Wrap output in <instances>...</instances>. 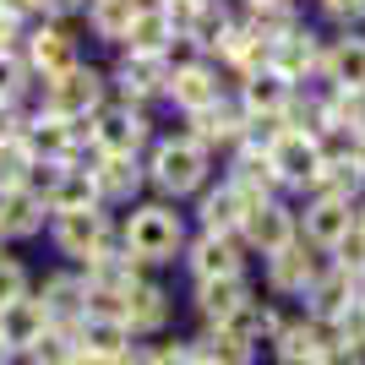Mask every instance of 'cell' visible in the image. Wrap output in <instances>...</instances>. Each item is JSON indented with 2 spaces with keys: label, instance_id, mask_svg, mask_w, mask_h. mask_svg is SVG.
<instances>
[{
  "label": "cell",
  "instance_id": "obj_1",
  "mask_svg": "<svg viewBox=\"0 0 365 365\" xmlns=\"http://www.w3.org/2000/svg\"><path fill=\"white\" fill-rule=\"evenodd\" d=\"M120 245H125V257L142 262V267H169L175 257H185V224H180L175 207L148 202V207H137V213L125 218Z\"/></svg>",
  "mask_w": 365,
  "mask_h": 365
},
{
  "label": "cell",
  "instance_id": "obj_2",
  "mask_svg": "<svg viewBox=\"0 0 365 365\" xmlns=\"http://www.w3.org/2000/svg\"><path fill=\"white\" fill-rule=\"evenodd\" d=\"M207 175H213V153L202 148V142H191V137L158 142L153 158H148V180L158 185L164 197H191V191L207 185Z\"/></svg>",
  "mask_w": 365,
  "mask_h": 365
},
{
  "label": "cell",
  "instance_id": "obj_3",
  "mask_svg": "<svg viewBox=\"0 0 365 365\" xmlns=\"http://www.w3.org/2000/svg\"><path fill=\"white\" fill-rule=\"evenodd\" d=\"M44 109L61 115V120H93V115L104 109V76L93 71V66H71V71L49 76Z\"/></svg>",
  "mask_w": 365,
  "mask_h": 365
},
{
  "label": "cell",
  "instance_id": "obj_4",
  "mask_svg": "<svg viewBox=\"0 0 365 365\" xmlns=\"http://www.w3.org/2000/svg\"><path fill=\"white\" fill-rule=\"evenodd\" d=\"M322 273H327V257H322L311 240H294V245H284L278 257H267V294H278V300H305Z\"/></svg>",
  "mask_w": 365,
  "mask_h": 365
},
{
  "label": "cell",
  "instance_id": "obj_5",
  "mask_svg": "<svg viewBox=\"0 0 365 365\" xmlns=\"http://www.w3.org/2000/svg\"><path fill=\"white\" fill-rule=\"evenodd\" d=\"M333 344H338L333 322H322V317H311V311H300V317H284V327H278V338L267 344V354H273L278 365H317Z\"/></svg>",
  "mask_w": 365,
  "mask_h": 365
},
{
  "label": "cell",
  "instance_id": "obj_6",
  "mask_svg": "<svg viewBox=\"0 0 365 365\" xmlns=\"http://www.w3.org/2000/svg\"><path fill=\"white\" fill-rule=\"evenodd\" d=\"M300 240V218L284 207V202H251V213H245V224H240V245L245 251H257L262 262L267 257H278L284 245H294Z\"/></svg>",
  "mask_w": 365,
  "mask_h": 365
},
{
  "label": "cell",
  "instance_id": "obj_7",
  "mask_svg": "<svg viewBox=\"0 0 365 365\" xmlns=\"http://www.w3.org/2000/svg\"><path fill=\"white\" fill-rule=\"evenodd\" d=\"M267 164H273V180L278 185L305 191V185L322 180V142L311 137V131H284V137L267 148Z\"/></svg>",
  "mask_w": 365,
  "mask_h": 365
},
{
  "label": "cell",
  "instance_id": "obj_8",
  "mask_svg": "<svg viewBox=\"0 0 365 365\" xmlns=\"http://www.w3.org/2000/svg\"><path fill=\"white\" fill-rule=\"evenodd\" d=\"M185 273H191V284H207V278H240L245 273V245L240 235H207L202 229L197 240L185 245Z\"/></svg>",
  "mask_w": 365,
  "mask_h": 365
},
{
  "label": "cell",
  "instance_id": "obj_9",
  "mask_svg": "<svg viewBox=\"0 0 365 365\" xmlns=\"http://www.w3.org/2000/svg\"><path fill=\"white\" fill-rule=\"evenodd\" d=\"M88 142L98 153H131L137 158V148L148 142V115H142L137 104H104L98 115L88 120Z\"/></svg>",
  "mask_w": 365,
  "mask_h": 365
},
{
  "label": "cell",
  "instance_id": "obj_10",
  "mask_svg": "<svg viewBox=\"0 0 365 365\" xmlns=\"http://www.w3.org/2000/svg\"><path fill=\"white\" fill-rule=\"evenodd\" d=\"M109 245H115V229H109V218L93 207V213H61L55 218V251L71 262H82L88 267L93 257H104Z\"/></svg>",
  "mask_w": 365,
  "mask_h": 365
},
{
  "label": "cell",
  "instance_id": "obj_11",
  "mask_svg": "<svg viewBox=\"0 0 365 365\" xmlns=\"http://www.w3.org/2000/svg\"><path fill=\"white\" fill-rule=\"evenodd\" d=\"M169 104L180 109V115H202V109H213L224 98V82H218V66L207 61H191V66H175L169 71Z\"/></svg>",
  "mask_w": 365,
  "mask_h": 365
},
{
  "label": "cell",
  "instance_id": "obj_12",
  "mask_svg": "<svg viewBox=\"0 0 365 365\" xmlns=\"http://www.w3.org/2000/svg\"><path fill=\"white\" fill-rule=\"evenodd\" d=\"M322 55H327V49H322V38H317L311 28H300V22H294L284 38H273V61H267V66H273L289 88H300L305 76L322 71Z\"/></svg>",
  "mask_w": 365,
  "mask_h": 365
},
{
  "label": "cell",
  "instance_id": "obj_13",
  "mask_svg": "<svg viewBox=\"0 0 365 365\" xmlns=\"http://www.w3.org/2000/svg\"><path fill=\"white\" fill-rule=\"evenodd\" d=\"M354 224H360V218H354L349 197H311V207H305V218H300V240H311L317 251H333Z\"/></svg>",
  "mask_w": 365,
  "mask_h": 365
},
{
  "label": "cell",
  "instance_id": "obj_14",
  "mask_svg": "<svg viewBox=\"0 0 365 365\" xmlns=\"http://www.w3.org/2000/svg\"><path fill=\"white\" fill-rule=\"evenodd\" d=\"M169 322H175V294H169L164 284L142 278L137 289H131V300H125V327H131V338H164Z\"/></svg>",
  "mask_w": 365,
  "mask_h": 365
},
{
  "label": "cell",
  "instance_id": "obj_15",
  "mask_svg": "<svg viewBox=\"0 0 365 365\" xmlns=\"http://www.w3.org/2000/svg\"><path fill=\"white\" fill-rule=\"evenodd\" d=\"M251 278H207V284H191V311L202 317V327H224L245 300H251Z\"/></svg>",
  "mask_w": 365,
  "mask_h": 365
},
{
  "label": "cell",
  "instance_id": "obj_16",
  "mask_svg": "<svg viewBox=\"0 0 365 365\" xmlns=\"http://www.w3.org/2000/svg\"><path fill=\"white\" fill-rule=\"evenodd\" d=\"M33 300L44 305L49 327H76V322L88 317V284H82V273H49L44 289L33 294Z\"/></svg>",
  "mask_w": 365,
  "mask_h": 365
},
{
  "label": "cell",
  "instance_id": "obj_17",
  "mask_svg": "<svg viewBox=\"0 0 365 365\" xmlns=\"http://www.w3.org/2000/svg\"><path fill=\"white\" fill-rule=\"evenodd\" d=\"M185 120H191V131H185V137L202 142L207 153H213V148H240V137H245V109L235 104V98H218L213 109L185 115Z\"/></svg>",
  "mask_w": 365,
  "mask_h": 365
},
{
  "label": "cell",
  "instance_id": "obj_18",
  "mask_svg": "<svg viewBox=\"0 0 365 365\" xmlns=\"http://www.w3.org/2000/svg\"><path fill=\"white\" fill-rule=\"evenodd\" d=\"M44 333H49V317H44V305L33 300V294L0 311V349L6 354H28Z\"/></svg>",
  "mask_w": 365,
  "mask_h": 365
},
{
  "label": "cell",
  "instance_id": "obj_19",
  "mask_svg": "<svg viewBox=\"0 0 365 365\" xmlns=\"http://www.w3.org/2000/svg\"><path fill=\"white\" fill-rule=\"evenodd\" d=\"M115 82H120L125 104H142V98H158L169 88V61L164 55H125L115 66Z\"/></svg>",
  "mask_w": 365,
  "mask_h": 365
},
{
  "label": "cell",
  "instance_id": "obj_20",
  "mask_svg": "<svg viewBox=\"0 0 365 365\" xmlns=\"http://www.w3.org/2000/svg\"><path fill=\"white\" fill-rule=\"evenodd\" d=\"M322 71H327V82H333L338 93H365V38L360 33L333 38L327 55H322Z\"/></svg>",
  "mask_w": 365,
  "mask_h": 365
},
{
  "label": "cell",
  "instance_id": "obj_21",
  "mask_svg": "<svg viewBox=\"0 0 365 365\" xmlns=\"http://www.w3.org/2000/svg\"><path fill=\"white\" fill-rule=\"evenodd\" d=\"M224 327H229L235 338H240V344H251V349L262 354V349H267V344L278 338V327H284V311H278L273 300H262V294H251V300H245L240 311H235V317L224 322Z\"/></svg>",
  "mask_w": 365,
  "mask_h": 365
},
{
  "label": "cell",
  "instance_id": "obj_22",
  "mask_svg": "<svg viewBox=\"0 0 365 365\" xmlns=\"http://www.w3.org/2000/svg\"><path fill=\"white\" fill-rule=\"evenodd\" d=\"M71 338H76V349H88V354H104V360H120L137 338H131V327H125L120 317H82L71 327Z\"/></svg>",
  "mask_w": 365,
  "mask_h": 365
},
{
  "label": "cell",
  "instance_id": "obj_23",
  "mask_svg": "<svg viewBox=\"0 0 365 365\" xmlns=\"http://www.w3.org/2000/svg\"><path fill=\"white\" fill-rule=\"evenodd\" d=\"M289 98H294V88L273 71V66H262V71H251L240 82V109L245 115H284Z\"/></svg>",
  "mask_w": 365,
  "mask_h": 365
},
{
  "label": "cell",
  "instance_id": "obj_24",
  "mask_svg": "<svg viewBox=\"0 0 365 365\" xmlns=\"http://www.w3.org/2000/svg\"><path fill=\"white\" fill-rule=\"evenodd\" d=\"M349 305H354V278L344 273V267H333V262H327V273H322L317 284H311V294H305V311H311V317H322V322H338Z\"/></svg>",
  "mask_w": 365,
  "mask_h": 365
},
{
  "label": "cell",
  "instance_id": "obj_25",
  "mask_svg": "<svg viewBox=\"0 0 365 365\" xmlns=\"http://www.w3.org/2000/svg\"><path fill=\"white\" fill-rule=\"evenodd\" d=\"M44 202L33 197L28 185H22V191H0V240H6V235H11V240H28V235H38V229H44Z\"/></svg>",
  "mask_w": 365,
  "mask_h": 365
},
{
  "label": "cell",
  "instance_id": "obj_26",
  "mask_svg": "<svg viewBox=\"0 0 365 365\" xmlns=\"http://www.w3.org/2000/svg\"><path fill=\"white\" fill-rule=\"evenodd\" d=\"M93 185L104 202H131V191L142 185V164L131 153H98V169H93Z\"/></svg>",
  "mask_w": 365,
  "mask_h": 365
},
{
  "label": "cell",
  "instance_id": "obj_27",
  "mask_svg": "<svg viewBox=\"0 0 365 365\" xmlns=\"http://www.w3.org/2000/svg\"><path fill=\"white\" fill-rule=\"evenodd\" d=\"M224 185H235L245 202H267L273 197V164H267V153H257V148H240L235 153V164H229V180Z\"/></svg>",
  "mask_w": 365,
  "mask_h": 365
},
{
  "label": "cell",
  "instance_id": "obj_28",
  "mask_svg": "<svg viewBox=\"0 0 365 365\" xmlns=\"http://www.w3.org/2000/svg\"><path fill=\"white\" fill-rule=\"evenodd\" d=\"M98 185H93V169H76L66 164L61 169V180H55V191H49V213L61 218V213H93L98 207Z\"/></svg>",
  "mask_w": 365,
  "mask_h": 365
},
{
  "label": "cell",
  "instance_id": "obj_29",
  "mask_svg": "<svg viewBox=\"0 0 365 365\" xmlns=\"http://www.w3.org/2000/svg\"><path fill=\"white\" fill-rule=\"evenodd\" d=\"M28 55H33V66L44 71V82H49V76H61V71H71V66H82L66 28H38V33L28 38Z\"/></svg>",
  "mask_w": 365,
  "mask_h": 365
},
{
  "label": "cell",
  "instance_id": "obj_30",
  "mask_svg": "<svg viewBox=\"0 0 365 365\" xmlns=\"http://www.w3.org/2000/svg\"><path fill=\"white\" fill-rule=\"evenodd\" d=\"M245 213H251V202H245L235 185H218V191L202 197V229H207V235H240Z\"/></svg>",
  "mask_w": 365,
  "mask_h": 365
},
{
  "label": "cell",
  "instance_id": "obj_31",
  "mask_svg": "<svg viewBox=\"0 0 365 365\" xmlns=\"http://www.w3.org/2000/svg\"><path fill=\"white\" fill-rule=\"evenodd\" d=\"M175 44V22L169 11H137L131 33H125V55H164Z\"/></svg>",
  "mask_w": 365,
  "mask_h": 365
},
{
  "label": "cell",
  "instance_id": "obj_32",
  "mask_svg": "<svg viewBox=\"0 0 365 365\" xmlns=\"http://www.w3.org/2000/svg\"><path fill=\"white\" fill-rule=\"evenodd\" d=\"M197 354L207 365H257L262 360V354L251 349V344H240L229 327H202V333H197Z\"/></svg>",
  "mask_w": 365,
  "mask_h": 365
},
{
  "label": "cell",
  "instance_id": "obj_33",
  "mask_svg": "<svg viewBox=\"0 0 365 365\" xmlns=\"http://www.w3.org/2000/svg\"><path fill=\"white\" fill-rule=\"evenodd\" d=\"M88 22H93L98 38L125 44V33H131V22H137V6H131V0H88Z\"/></svg>",
  "mask_w": 365,
  "mask_h": 365
},
{
  "label": "cell",
  "instance_id": "obj_34",
  "mask_svg": "<svg viewBox=\"0 0 365 365\" xmlns=\"http://www.w3.org/2000/svg\"><path fill=\"white\" fill-rule=\"evenodd\" d=\"M33 175V153L22 148V137L0 142V191H22Z\"/></svg>",
  "mask_w": 365,
  "mask_h": 365
},
{
  "label": "cell",
  "instance_id": "obj_35",
  "mask_svg": "<svg viewBox=\"0 0 365 365\" xmlns=\"http://www.w3.org/2000/svg\"><path fill=\"white\" fill-rule=\"evenodd\" d=\"M71 354H76L71 327H49V333H44V338H38V344L28 349V360H33V365H66Z\"/></svg>",
  "mask_w": 365,
  "mask_h": 365
},
{
  "label": "cell",
  "instance_id": "obj_36",
  "mask_svg": "<svg viewBox=\"0 0 365 365\" xmlns=\"http://www.w3.org/2000/svg\"><path fill=\"white\" fill-rule=\"evenodd\" d=\"M327 262H333V267H344L349 278H354V273H365V229L354 224L349 235H344V240H338L333 251H327Z\"/></svg>",
  "mask_w": 365,
  "mask_h": 365
},
{
  "label": "cell",
  "instance_id": "obj_37",
  "mask_svg": "<svg viewBox=\"0 0 365 365\" xmlns=\"http://www.w3.org/2000/svg\"><path fill=\"white\" fill-rule=\"evenodd\" d=\"M333 333H338V344H344V349L365 354V305H360V300H354L349 311H344V317L333 322Z\"/></svg>",
  "mask_w": 365,
  "mask_h": 365
},
{
  "label": "cell",
  "instance_id": "obj_38",
  "mask_svg": "<svg viewBox=\"0 0 365 365\" xmlns=\"http://www.w3.org/2000/svg\"><path fill=\"white\" fill-rule=\"evenodd\" d=\"M28 273H22V262H11V257H0V311L6 305H16V300H28Z\"/></svg>",
  "mask_w": 365,
  "mask_h": 365
},
{
  "label": "cell",
  "instance_id": "obj_39",
  "mask_svg": "<svg viewBox=\"0 0 365 365\" xmlns=\"http://www.w3.org/2000/svg\"><path fill=\"white\" fill-rule=\"evenodd\" d=\"M153 360L158 365H197L202 354H197V338H158V344H153Z\"/></svg>",
  "mask_w": 365,
  "mask_h": 365
},
{
  "label": "cell",
  "instance_id": "obj_40",
  "mask_svg": "<svg viewBox=\"0 0 365 365\" xmlns=\"http://www.w3.org/2000/svg\"><path fill=\"white\" fill-rule=\"evenodd\" d=\"M22 88H28V66L16 55H0V104H11Z\"/></svg>",
  "mask_w": 365,
  "mask_h": 365
},
{
  "label": "cell",
  "instance_id": "obj_41",
  "mask_svg": "<svg viewBox=\"0 0 365 365\" xmlns=\"http://www.w3.org/2000/svg\"><path fill=\"white\" fill-rule=\"evenodd\" d=\"M322 11L349 28V22H360V16H365V0H322Z\"/></svg>",
  "mask_w": 365,
  "mask_h": 365
},
{
  "label": "cell",
  "instance_id": "obj_42",
  "mask_svg": "<svg viewBox=\"0 0 365 365\" xmlns=\"http://www.w3.org/2000/svg\"><path fill=\"white\" fill-rule=\"evenodd\" d=\"M16 33H22V16L0 11V55H11V49H16Z\"/></svg>",
  "mask_w": 365,
  "mask_h": 365
},
{
  "label": "cell",
  "instance_id": "obj_43",
  "mask_svg": "<svg viewBox=\"0 0 365 365\" xmlns=\"http://www.w3.org/2000/svg\"><path fill=\"white\" fill-rule=\"evenodd\" d=\"M317 365H365V354H354V349H344V344H333V349L322 354Z\"/></svg>",
  "mask_w": 365,
  "mask_h": 365
},
{
  "label": "cell",
  "instance_id": "obj_44",
  "mask_svg": "<svg viewBox=\"0 0 365 365\" xmlns=\"http://www.w3.org/2000/svg\"><path fill=\"white\" fill-rule=\"evenodd\" d=\"M115 365H158V360H153V344H131Z\"/></svg>",
  "mask_w": 365,
  "mask_h": 365
},
{
  "label": "cell",
  "instance_id": "obj_45",
  "mask_svg": "<svg viewBox=\"0 0 365 365\" xmlns=\"http://www.w3.org/2000/svg\"><path fill=\"white\" fill-rule=\"evenodd\" d=\"M11 137H22V125H16L11 104H0V142H11Z\"/></svg>",
  "mask_w": 365,
  "mask_h": 365
},
{
  "label": "cell",
  "instance_id": "obj_46",
  "mask_svg": "<svg viewBox=\"0 0 365 365\" xmlns=\"http://www.w3.org/2000/svg\"><path fill=\"white\" fill-rule=\"evenodd\" d=\"M76 6H88V0H38V11H76Z\"/></svg>",
  "mask_w": 365,
  "mask_h": 365
},
{
  "label": "cell",
  "instance_id": "obj_47",
  "mask_svg": "<svg viewBox=\"0 0 365 365\" xmlns=\"http://www.w3.org/2000/svg\"><path fill=\"white\" fill-rule=\"evenodd\" d=\"M0 11H11V16H22V11H38V0H0Z\"/></svg>",
  "mask_w": 365,
  "mask_h": 365
},
{
  "label": "cell",
  "instance_id": "obj_48",
  "mask_svg": "<svg viewBox=\"0 0 365 365\" xmlns=\"http://www.w3.org/2000/svg\"><path fill=\"white\" fill-rule=\"evenodd\" d=\"M66 365H115V360H104V354H88V349H76Z\"/></svg>",
  "mask_w": 365,
  "mask_h": 365
},
{
  "label": "cell",
  "instance_id": "obj_49",
  "mask_svg": "<svg viewBox=\"0 0 365 365\" xmlns=\"http://www.w3.org/2000/svg\"><path fill=\"white\" fill-rule=\"evenodd\" d=\"M354 164H360V175H365V131L354 137Z\"/></svg>",
  "mask_w": 365,
  "mask_h": 365
},
{
  "label": "cell",
  "instance_id": "obj_50",
  "mask_svg": "<svg viewBox=\"0 0 365 365\" xmlns=\"http://www.w3.org/2000/svg\"><path fill=\"white\" fill-rule=\"evenodd\" d=\"M354 300L365 305V273H354Z\"/></svg>",
  "mask_w": 365,
  "mask_h": 365
},
{
  "label": "cell",
  "instance_id": "obj_51",
  "mask_svg": "<svg viewBox=\"0 0 365 365\" xmlns=\"http://www.w3.org/2000/svg\"><path fill=\"white\" fill-rule=\"evenodd\" d=\"M354 218H360V229H365V202H354Z\"/></svg>",
  "mask_w": 365,
  "mask_h": 365
},
{
  "label": "cell",
  "instance_id": "obj_52",
  "mask_svg": "<svg viewBox=\"0 0 365 365\" xmlns=\"http://www.w3.org/2000/svg\"><path fill=\"white\" fill-rule=\"evenodd\" d=\"M0 365H11V354H6V349H0Z\"/></svg>",
  "mask_w": 365,
  "mask_h": 365
},
{
  "label": "cell",
  "instance_id": "obj_53",
  "mask_svg": "<svg viewBox=\"0 0 365 365\" xmlns=\"http://www.w3.org/2000/svg\"><path fill=\"white\" fill-rule=\"evenodd\" d=\"M245 6H262V0H245Z\"/></svg>",
  "mask_w": 365,
  "mask_h": 365
},
{
  "label": "cell",
  "instance_id": "obj_54",
  "mask_svg": "<svg viewBox=\"0 0 365 365\" xmlns=\"http://www.w3.org/2000/svg\"><path fill=\"white\" fill-rule=\"evenodd\" d=\"M197 365H207V360H197Z\"/></svg>",
  "mask_w": 365,
  "mask_h": 365
}]
</instances>
